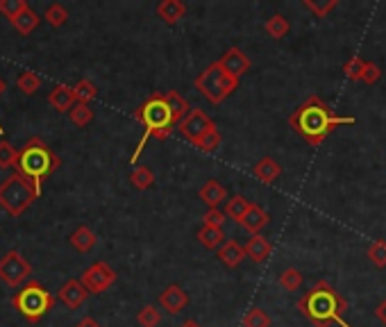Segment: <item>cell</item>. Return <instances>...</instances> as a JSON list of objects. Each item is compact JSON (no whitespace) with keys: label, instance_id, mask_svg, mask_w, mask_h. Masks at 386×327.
Masks as SVG:
<instances>
[{"label":"cell","instance_id":"1","mask_svg":"<svg viewBox=\"0 0 386 327\" xmlns=\"http://www.w3.org/2000/svg\"><path fill=\"white\" fill-rule=\"evenodd\" d=\"M341 123H352V118L334 116L325 101L318 96H309L296 112L288 116V125L303 137L309 146H320L327 139V134Z\"/></svg>","mask_w":386,"mask_h":327},{"label":"cell","instance_id":"2","mask_svg":"<svg viewBox=\"0 0 386 327\" xmlns=\"http://www.w3.org/2000/svg\"><path fill=\"white\" fill-rule=\"evenodd\" d=\"M59 157L46 146V141H41L39 137H32L28 144L16 152L14 161V173L23 176L25 180L32 182L37 195L44 193V182L59 168Z\"/></svg>","mask_w":386,"mask_h":327},{"label":"cell","instance_id":"3","mask_svg":"<svg viewBox=\"0 0 386 327\" xmlns=\"http://www.w3.org/2000/svg\"><path fill=\"white\" fill-rule=\"evenodd\" d=\"M134 118L146 127V132H144L141 141H139L136 150L132 152L130 164L139 161V155L144 152L148 137H155V139L162 141V139H166L170 132H173V127H177V123H180V118L173 114V109L168 107L164 93H159V91L150 96L148 101L136 109Z\"/></svg>","mask_w":386,"mask_h":327},{"label":"cell","instance_id":"4","mask_svg":"<svg viewBox=\"0 0 386 327\" xmlns=\"http://www.w3.org/2000/svg\"><path fill=\"white\" fill-rule=\"evenodd\" d=\"M298 309L314 325L327 327L329 323H337L343 319V314L348 311V302L332 285L318 282L312 291H307L305 296L298 300Z\"/></svg>","mask_w":386,"mask_h":327},{"label":"cell","instance_id":"5","mask_svg":"<svg viewBox=\"0 0 386 327\" xmlns=\"http://www.w3.org/2000/svg\"><path fill=\"white\" fill-rule=\"evenodd\" d=\"M12 304L28 323H39L44 321V316L52 309L55 296L41 287L39 282H28L25 287H21L14 293Z\"/></svg>","mask_w":386,"mask_h":327},{"label":"cell","instance_id":"6","mask_svg":"<svg viewBox=\"0 0 386 327\" xmlns=\"http://www.w3.org/2000/svg\"><path fill=\"white\" fill-rule=\"evenodd\" d=\"M39 198L32 182L25 180L18 173H12L3 184H0V207L9 214V216H21L23 212H28L32 202Z\"/></svg>","mask_w":386,"mask_h":327},{"label":"cell","instance_id":"7","mask_svg":"<svg viewBox=\"0 0 386 327\" xmlns=\"http://www.w3.org/2000/svg\"><path fill=\"white\" fill-rule=\"evenodd\" d=\"M193 84H196V89L205 96L211 105H221L225 98H230L234 91H237L239 80L230 78V75L221 69V64L214 62L198 75Z\"/></svg>","mask_w":386,"mask_h":327},{"label":"cell","instance_id":"8","mask_svg":"<svg viewBox=\"0 0 386 327\" xmlns=\"http://www.w3.org/2000/svg\"><path fill=\"white\" fill-rule=\"evenodd\" d=\"M32 272L30 261L18 253V250H9V253L0 259V280L7 287H21V282H25Z\"/></svg>","mask_w":386,"mask_h":327},{"label":"cell","instance_id":"9","mask_svg":"<svg viewBox=\"0 0 386 327\" xmlns=\"http://www.w3.org/2000/svg\"><path fill=\"white\" fill-rule=\"evenodd\" d=\"M214 127H216V123H214L211 118L202 112V109H191V112L177 123L180 134L185 137L187 141H191L193 146H196L207 132H211Z\"/></svg>","mask_w":386,"mask_h":327},{"label":"cell","instance_id":"10","mask_svg":"<svg viewBox=\"0 0 386 327\" xmlns=\"http://www.w3.org/2000/svg\"><path fill=\"white\" fill-rule=\"evenodd\" d=\"M80 282L89 293H103L116 282V270L110 264H105V261H95L82 272Z\"/></svg>","mask_w":386,"mask_h":327},{"label":"cell","instance_id":"11","mask_svg":"<svg viewBox=\"0 0 386 327\" xmlns=\"http://www.w3.org/2000/svg\"><path fill=\"white\" fill-rule=\"evenodd\" d=\"M221 69L230 75V78L234 80H239L243 73H248L250 69V59H248V54H245L241 48H230L228 52L221 57Z\"/></svg>","mask_w":386,"mask_h":327},{"label":"cell","instance_id":"12","mask_svg":"<svg viewBox=\"0 0 386 327\" xmlns=\"http://www.w3.org/2000/svg\"><path fill=\"white\" fill-rule=\"evenodd\" d=\"M57 298L66 304L69 309H80L84 302L89 298V291L82 287L80 280H69L66 285H64L57 293Z\"/></svg>","mask_w":386,"mask_h":327},{"label":"cell","instance_id":"13","mask_svg":"<svg viewBox=\"0 0 386 327\" xmlns=\"http://www.w3.org/2000/svg\"><path fill=\"white\" fill-rule=\"evenodd\" d=\"M187 302H189L187 293L182 291L177 285H168L162 293H159V307L166 309L168 314H173V316L185 309Z\"/></svg>","mask_w":386,"mask_h":327},{"label":"cell","instance_id":"14","mask_svg":"<svg viewBox=\"0 0 386 327\" xmlns=\"http://www.w3.org/2000/svg\"><path fill=\"white\" fill-rule=\"evenodd\" d=\"M271 250H273L271 241H268V239L262 236V234H252L248 239V243L243 246L245 257H250L255 264H264V261L268 259V255H271Z\"/></svg>","mask_w":386,"mask_h":327},{"label":"cell","instance_id":"15","mask_svg":"<svg viewBox=\"0 0 386 327\" xmlns=\"http://www.w3.org/2000/svg\"><path fill=\"white\" fill-rule=\"evenodd\" d=\"M268 221H271V216H268L266 210H262L259 205H250V210L245 212V216L241 218V225L248 230L250 234H259L264 227L268 225Z\"/></svg>","mask_w":386,"mask_h":327},{"label":"cell","instance_id":"16","mask_svg":"<svg viewBox=\"0 0 386 327\" xmlns=\"http://www.w3.org/2000/svg\"><path fill=\"white\" fill-rule=\"evenodd\" d=\"M218 259L223 261L228 268H234L239 266L241 261L245 259V253H243V246L239 241H234V239H228V241H223L221 248H218Z\"/></svg>","mask_w":386,"mask_h":327},{"label":"cell","instance_id":"17","mask_svg":"<svg viewBox=\"0 0 386 327\" xmlns=\"http://www.w3.org/2000/svg\"><path fill=\"white\" fill-rule=\"evenodd\" d=\"M48 105L57 112H71L73 105H75V96L73 89L66 84H57L55 89L48 93Z\"/></svg>","mask_w":386,"mask_h":327},{"label":"cell","instance_id":"18","mask_svg":"<svg viewBox=\"0 0 386 327\" xmlns=\"http://www.w3.org/2000/svg\"><path fill=\"white\" fill-rule=\"evenodd\" d=\"M187 14V7L185 3H180V0H162V3L157 5V16L164 21L166 25H175L180 18H185Z\"/></svg>","mask_w":386,"mask_h":327},{"label":"cell","instance_id":"19","mask_svg":"<svg viewBox=\"0 0 386 327\" xmlns=\"http://www.w3.org/2000/svg\"><path fill=\"white\" fill-rule=\"evenodd\" d=\"M198 195H200L202 202L209 205V210H216V207H221V202L228 198V191H225V187H223L221 182L209 180L205 187L198 191Z\"/></svg>","mask_w":386,"mask_h":327},{"label":"cell","instance_id":"20","mask_svg":"<svg viewBox=\"0 0 386 327\" xmlns=\"http://www.w3.org/2000/svg\"><path fill=\"white\" fill-rule=\"evenodd\" d=\"M252 176L259 182H264V184H271V182H275L277 178H280V164H277L273 157H262L259 161L255 164Z\"/></svg>","mask_w":386,"mask_h":327},{"label":"cell","instance_id":"21","mask_svg":"<svg viewBox=\"0 0 386 327\" xmlns=\"http://www.w3.org/2000/svg\"><path fill=\"white\" fill-rule=\"evenodd\" d=\"M95 241H98V236H95V232L89 230L87 225H80L78 230L71 234V246L75 250H80V253H89V250L95 246Z\"/></svg>","mask_w":386,"mask_h":327},{"label":"cell","instance_id":"22","mask_svg":"<svg viewBox=\"0 0 386 327\" xmlns=\"http://www.w3.org/2000/svg\"><path fill=\"white\" fill-rule=\"evenodd\" d=\"M12 25L16 28L18 35L28 37V35H32V32H35V28L39 25V14H37V12H32V9L28 7L25 12H21L18 18L12 21Z\"/></svg>","mask_w":386,"mask_h":327},{"label":"cell","instance_id":"23","mask_svg":"<svg viewBox=\"0 0 386 327\" xmlns=\"http://www.w3.org/2000/svg\"><path fill=\"white\" fill-rule=\"evenodd\" d=\"M250 200H245L243 198V195H234V198H230L228 200V205H225V216H228V218H232V221H241V218L245 216V212H248L250 210Z\"/></svg>","mask_w":386,"mask_h":327},{"label":"cell","instance_id":"24","mask_svg":"<svg viewBox=\"0 0 386 327\" xmlns=\"http://www.w3.org/2000/svg\"><path fill=\"white\" fill-rule=\"evenodd\" d=\"M198 241L205 246V248H218L225 241V234H223V227H209V225H202L198 230Z\"/></svg>","mask_w":386,"mask_h":327},{"label":"cell","instance_id":"25","mask_svg":"<svg viewBox=\"0 0 386 327\" xmlns=\"http://www.w3.org/2000/svg\"><path fill=\"white\" fill-rule=\"evenodd\" d=\"M69 114H71V123H73L75 127H87V125L93 121V109H91L89 105L75 103Z\"/></svg>","mask_w":386,"mask_h":327},{"label":"cell","instance_id":"26","mask_svg":"<svg viewBox=\"0 0 386 327\" xmlns=\"http://www.w3.org/2000/svg\"><path fill=\"white\" fill-rule=\"evenodd\" d=\"M95 93H98V89H95V84L89 82V80H80L73 89L75 103H80V105H89L95 98Z\"/></svg>","mask_w":386,"mask_h":327},{"label":"cell","instance_id":"27","mask_svg":"<svg viewBox=\"0 0 386 327\" xmlns=\"http://www.w3.org/2000/svg\"><path fill=\"white\" fill-rule=\"evenodd\" d=\"M130 182L134 184L139 191H146V189L153 187L155 176H153V171H150L148 166H136L132 171V176H130Z\"/></svg>","mask_w":386,"mask_h":327},{"label":"cell","instance_id":"28","mask_svg":"<svg viewBox=\"0 0 386 327\" xmlns=\"http://www.w3.org/2000/svg\"><path fill=\"white\" fill-rule=\"evenodd\" d=\"M266 32H268V37L282 39V37H286V32H288V21L282 14H275V16H271L266 21Z\"/></svg>","mask_w":386,"mask_h":327},{"label":"cell","instance_id":"29","mask_svg":"<svg viewBox=\"0 0 386 327\" xmlns=\"http://www.w3.org/2000/svg\"><path fill=\"white\" fill-rule=\"evenodd\" d=\"M18 89L23 91L25 96H32V93H37L39 91V86H41V78L37 73H32V71H23L18 75Z\"/></svg>","mask_w":386,"mask_h":327},{"label":"cell","instance_id":"30","mask_svg":"<svg viewBox=\"0 0 386 327\" xmlns=\"http://www.w3.org/2000/svg\"><path fill=\"white\" fill-rule=\"evenodd\" d=\"M30 5L25 3V0H0V14H3L5 18L14 21L21 16V12H25Z\"/></svg>","mask_w":386,"mask_h":327},{"label":"cell","instance_id":"31","mask_svg":"<svg viewBox=\"0 0 386 327\" xmlns=\"http://www.w3.org/2000/svg\"><path fill=\"white\" fill-rule=\"evenodd\" d=\"M277 282H280V287L284 291H298L300 287H303V272H300L298 268H286Z\"/></svg>","mask_w":386,"mask_h":327},{"label":"cell","instance_id":"32","mask_svg":"<svg viewBox=\"0 0 386 327\" xmlns=\"http://www.w3.org/2000/svg\"><path fill=\"white\" fill-rule=\"evenodd\" d=\"M44 18L48 21V23H50L52 28H62L64 23H66L69 12H66V7H64V5H59V3H52V5H48V9H46Z\"/></svg>","mask_w":386,"mask_h":327},{"label":"cell","instance_id":"33","mask_svg":"<svg viewBox=\"0 0 386 327\" xmlns=\"http://www.w3.org/2000/svg\"><path fill=\"white\" fill-rule=\"evenodd\" d=\"M159 321H162V314H159V309L153 307V304H146V307L136 314V323L141 327H157Z\"/></svg>","mask_w":386,"mask_h":327},{"label":"cell","instance_id":"34","mask_svg":"<svg viewBox=\"0 0 386 327\" xmlns=\"http://www.w3.org/2000/svg\"><path fill=\"white\" fill-rule=\"evenodd\" d=\"M243 327H271V316L255 307L243 316Z\"/></svg>","mask_w":386,"mask_h":327},{"label":"cell","instance_id":"35","mask_svg":"<svg viewBox=\"0 0 386 327\" xmlns=\"http://www.w3.org/2000/svg\"><path fill=\"white\" fill-rule=\"evenodd\" d=\"M16 148L9 141H0V168H12L16 161Z\"/></svg>","mask_w":386,"mask_h":327},{"label":"cell","instance_id":"36","mask_svg":"<svg viewBox=\"0 0 386 327\" xmlns=\"http://www.w3.org/2000/svg\"><path fill=\"white\" fill-rule=\"evenodd\" d=\"M368 259H370L378 268H384V266H386V241H375V243L368 248Z\"/></svg>","mask_w":386,"mask_h":327},{"label":"cell","instance_id":"37","mask_svg":"<svg viewBox=\"0 0 386 327\" xmlns=\"http://www.w3.org/2000/svg\"><path fill=\"white\" fill-rule=\"evenodd\" d=\"M218 146H221V134H218V130H216V127H214L211 132H207V134L202 137V139L198 141V144H196V148L202 150V152H214Z\"/></svg>","mask_w":386,"mask_h":327},{"label":"cell","instance_id":"38","mask_svg":"<svg viewBox=\"0 0 386 327\" xmlns=\"http://www.w3.org/2000/svg\"><path fill=\"white\" fill-rule=\"evenodd\" d=\"M305 7L309 12H314L318 18H325L332 9L337 7V0H327V3H316V0H305Z\"/></svg>","mask_w":386,"mask_h":327},{"label":"cell","instance_id":"39","mask_svg":"<svg viewBox=\"0 0 386 327\" xmlns=\"http://www.w3.org/2000/svg\"><path fill=\"white\" fill-rule=\"evenodd\" d=\"M361 71H363V59L359 57V54H355V57H350L346 64H343V73H346L350 80H359Z\"/></svg>","mask_w":386,"mask_h":327},{"label":"cell","instance_id":"40","mask_svg":"<svg viewBox=\"0 0 386 327\" xmlns=\"http://www.w3.org/2000/svg\"><path fill=\"white\" fill-rule=\"evenodd\" d=\"M382 78V71L378 64H373V62H363V71H361V82H366V84H375Z\"/></svg>","mask_w":386,"mask_h":327},{"label":"cell","instance_id":"41","mask_svg":"<svg viewBox=\"0 0 386 327\" xmlns=\"http://www.w3.org/2000/svg\"><path fill=\"white\" fill-rule=\"evenodd\" d=\"M202 223L209 225V227H223L225 214L221 212V207H216V210H207V214L202 216Z\"/></svg>","mask_w":386,"mask_h":327},{"label":"cell","instance_id":"42","mask_svg":"<svg viewBox=\"0 0 386 327\" xmlns=\"http://www.w3.org/2000/svg\"><path fill=\"white\" fill-rule=\"evenodd\" d=\"M375 316H378V321L386 325V300H382L378 304V309H375Z\"/></svg>","mask_w":386,"mask_h":327},{"label":"cell","instance_id":"43","mask_svg":"<svg viewBox=\"0 0 386 327\" xmlns=\"http://www.w3.org/2000/svg\"><path fill=\"white\" fill-rule=\"evenodd\" d=\"M75 327H100L98 323H95L93 319H91V316H87V319H82L78 325H75Z\"/></svg>","mask_w":386,"mask_h":327},{"label":"cell","instance_id":"44","mask_svg":"<svg viewBox=\"0 0 386 327\" xmlns=\"http://www.w3.org/2000/svg\"><path fill=\"white\" fill-rule=\"evenodd\" d=\"M7 91V84L3 82V80H0V96H3ZM0 132H3V127H0Z\"/></svg>","mask_w":386,"mask_h":327}]
</instances>
